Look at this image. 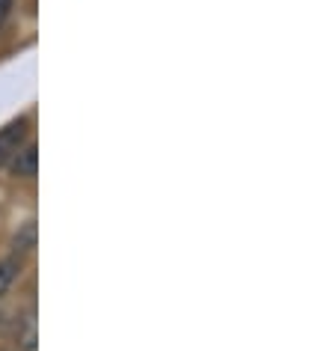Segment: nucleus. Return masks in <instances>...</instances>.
Listing matches in <instances>:
<instances>
[{
  "instance_id": "nucleus-1",
  "label": "nucleus",
  "mask_w": 333,
  "mask_h": 351,
  "mask_svg": "<svg viewBox=\"0 0 333 351\" xmlns=\"http://www.w3.org/2000/svg\"><path fill=\"white\" fill-rule=\"evenodd\" d=\"M27 134H30V122L24 119V117L21 119H12L10 125L0 128V167H3L15 152H18L21 143L27 140Z\"/></svg>"
},
{
  "instance_id": "nucleus-2",
  "label": "nucleus",
  "mask_w": 333,
  "mask_h": 351,
  "mask_svg": "<svg viewBox=\"0 0 333 351\" xmlns=\"http://www.w3.org/2000/svg\"><path fill=\"white\" fill-rule=\"evenodd\" d=\"M39 170V149L33 140H24L21 149L12 155V173L21 176V179H33Z\"/></svg>"
},
{
  "instance_id": "nucleus-3",
  "label": "nucleus",
  "mask_w": 333,
  "mask_h": 351,
  "mask_svg": "<svg viewBox=\"0 0 333 351\" xmlns=\"http://www.w3.org/2000/svg\"><path fill=\"white\" fill-rule=\"evenodd\" d=\"M21 268H24L21 253H12V256L0 259V298H3V295L12 289V283H15V280H18V274H21Z\"/></svg>"
},
{
  "instance_id": "nucleus-4",
  "label": "nucleus",
  "mask_w": 333,
  "mask_h": 351,
  "mask_svg": "<svg viewBox=\"0 0 333 351\" xmlns=\"http://www.w3.org/2000/svg\"><path fill=\"white\" fill-rule=\"evenodd\" d=\"M18 348L21 351H36V319H33V313L24 315V322L18 324Z\"/></svg>"
},
{
  "instance_id": "nucleus-5",
  "label": "nucleus",
  "mask_w": 333,
  "mask_h": 351,
  "mask_svg": "<svg viewBox=\"0 0 333 351\" xmlns=\"http://www.w3.org/2000/svg\"><path fill=\"white\" fill-rule=\"evenodd\" d=\"M33 247H36V223L30 221L18 235H15V253H27Z\"/></svg>"
},
{
  "instance_id": "nucleus-6",
  "label": "nucleus",
  "mask_w": 333,
  "mask_h": 351,
  "mask_svg": "<svg viewBox=\"0 0 333 351\" xmlns=\"http://www.w3.org/2000/svg\"><path fill=\"white\" fill-rule=\"evenodd\" d=\"M10 12H12V0H0V27L6 24V19H10Z\"/></svg>"
}]
</instances>
